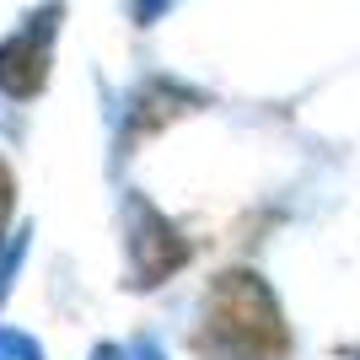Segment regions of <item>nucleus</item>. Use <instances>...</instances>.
Here are the masks:
<instances>
[{
	"instance_id": "nucleus-1",
	"label": "nucleus",
	"mask_w": 360,
	"mask_h": 360,
	"mask_svg": "<svg viewBox=\"0 0 360 360\" xmlns=\"http://www.w3.org/2000/svg\"><path fill=\"white\" fill-rule=\"evenodd\" d=\"M199 349L215 360H285L290 333L258 274H221L205 296Z\"/></svg>"
},
{
	"instance_id": "nucleus-2",
	"label": "nucleus",
	"mask_w": 360,
	"mask_h": 360,
	"mask_svg": "<svg viewBox=\"0 0 360 360\" xmlns=\"http://www.w3.org/2000/svg\"><path fill=\"white\" fill-rule=\"evenodd\" d=\"M49 75V27H22L11 44H0V86L11 97H32Z\"/></svg>"
},
{
	"instance_id": "nucleus-3",
	"label": "nucleus",
	"mask_w": 360,
	"mask_h": 360,
	"mask_svg": "<svg viewBox=\"0 0 360 360\" xmlns=\"http://www.w3.org/2000/svg\"><path fill=\"white\" fill-rule=\"evenodd\" d=\"M6 210H11V172L0 162V226H6Z\"/></svg>"
}]
</instances>
